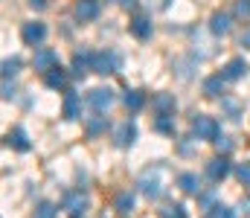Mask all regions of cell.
<instances>
[{
	"label": "cell",
	"instance_id": "cell-1",
	"mask_svg": "<svg viewBox=\"0 0 250 218\" xmlns=\"http://www.w3.org/2000/svg\"><path fill=\"white\" fill-rule=\"evenodd\" d=\"M192 131H195L198 140H209V143H215V140L221 137V128H218V122H215V117H207V114H198V117L192 119Z\"/></svg>",
	"mask_w": 250,
	"mask_h": 218
},
{
	"label": "cell",
	"instance_id": "cell-2",
	"mask_svg": "<svg viewBox=\"0 0 250 218\" xmlns=\"http://www.w3.org/2000/svg\"><path fill=\"white\" fill-rule=\"evenodd\" d=\"M140 192L148 198V201H157L160 195H163V186H160V169H148L143 178H140Z\"/></svg>",
	"mask_w": 250,
	"mask_h": 218
},
{
	"label": "cell",
	"instance_id": "cell-3",
	"mask_svg": "<svg viewBox=\"0 0 250 218\" xmlns=\"http://www.w3.org/2000/svg\"><path fill=\"white\" fill-rule=\"evenodd\" d=\"M87 105H90L96 114H105V111L114 105V90H108V87H93V90L87 93Z\"/></svg>",
	"mask_w": 250,
	"mask_h": 218
},
{
	"label": "cell",
	"instance_id": "cell-4",
	"mask_svg": "<svg viewBox=\"0 0 250 218\" xmlns=\"http://www.w3.org/2000/svg\"><path fill=\"white\" fill-rule=\"evenodd\" d=\"M93 70L102 73V76H111V73L120 70V56L114 50H105V53H96L93 59Z\"/></svg>",
	"mask_w": 250,
	"mask_h": 218
},
{
	"label": "cell",
	"instance_id": "cell-5",
	"mask_svg": "<svg viewBox=\"0 0 250 218\" xmlns=\"http://www.w3.org/2000/svg\"><path fill=\"white\" fill-rule=\"evenodd\" d=\"M21 38H23L29 47H41V44H44V38H47V26H44V23H38V20H29V23H23Z\"/></svg>",
	"mask_w": 250,
	"mask_h": 218
},
{
	"label": "cell",
	"instance_id": "cell-6",
	"mask_svg": "<svg viewBox=\"0 0 250 218\" xmlns=\"http://www.w3.org/2000/svg\"><path fill=\"white\" fill-rule=\"evenodd\" d=\"M227 175H230V160H227L224 154H218V157H212V160L207 163V178H209L212 183L224 180Z\"/></svg>",
	"mask_w": 250,
	"mask_h": 218
},
{
	"label": "cell",
	"instance_id": "cell-7",
	"mask_svg": "<svg viewBox=\"0 0 250 218\" xmlns=\"http://www.w3.org/2000/svg\"><path fill=\"white\" fill-rule=\"evenodd\" d=\"M87 195L82 192V189H70L67 195H64V210H70V216H82L84 210H87Z\"/></svg>",
	"mask_w": 250,
	"mask_h": 218
},
{
	"label": "cell",
	"instance_id": "cell-8",
	"mask_svg": "<svg viewBox=\"0 0 250 218\" xmlns=\"http://www.w3.org/2000/svg\"><path fill=\"white\" fill-rule=\"evenodd\" d=\"M32 64H35V70L50 73L53 67H59V53H56V50H50V47H41V50L35 53Z\"/></svg>",
	"mask_w": 250,
	"mask_h": 218
},
{
	"label": "cell",
	"instance_id": "cell-9",
	"mask_svg": "<svg viewBox=\"0 0 250 218\" xmlns=\"http://www.w3.org/2000/svg\"><path fill=\"white\" fill-rule=\"evenodd\" d=\"M99 9H102L99 0H76L73 15H76L79 20H93V18H99Z\"/></svg>",
	"mask_w": 250,
	"mask_h": 218
},
{
	"label": "cell",
	"instance_id": "cell-10",
	"mask_svg": "<svg viewBox=\"0 0 250 218\" xmlns=\"http://www.w3.org/2000/svg\"><path fill=\"white\" fill-rule=\"evenodd\" d=\"M151 108L157 111V117H172L175 114V96L172 93H157L151 99Z\"/></svg>",
	"mask_w": 250,
	"mask_h": 218
},
{
	"label": "cell",
	"instance_id": "cell-11",
	"mask_svg": "<svg viewBox=\"0 0 250 218\" xmlns=\"http://www.w3.org/2000/svg\"><path fill=\"white\" fill-rule=\"evenodd\" d=\"M248 61H245V59H230V61H227V64H224V73H221V76H224V79H227V81H236V79H242V76H248Z\"/></svg>",
	"mask_w": 250,
	"mask_h": 218
},
{
	"label": "cell",
	"instance_id": "cell-12",
	"mask_svg": "<svg viewBox=\"0 0 250 218\" xmlns=\"http://www.w3.org/2000/svg\"><path fill=\"white\" fill-rule=\"evenodd\" d=\"M93 53H87V50H82V53H76L73 56V73L76 76H84L87 70H93Z\"/></svg>",
	"mask_w": 250,
	"mask_h": 218
},
{
	"label": "cell",
	"instance_id": "cell-13",
	"mask_svg": "<svg viewBox=\"0 0 250 218\" xmlns=\"http://www.w3.org/2000/svg\"><path fill=\"white\" fill-rule=\"evenodd\" d=\"M114 140H117L120 148H128V145L137 140V125H134V122H123V125L117 128V137H114Z\"/></svg>",
	"mask_w": 250,
	"mask_h": 218
},
{
	"label": "cell",
	"instance_id": "cell-14",
	"mask_svg": "<svg viewBox=\"0 0 250 218\" xmlns=\"http://www.w3.org/2000/svg\"><path fill=\"white\" fill-rule=\"evenodd\" d=\"M230 23H233V18H230L227 12H215V15L209 18V29H212L215 35H227V32H230Z\"/></svg>",
	"mask_w": 250,
	"mask_h": 218
},
{
	"label": "cell",
	"instance_id": "cell-15",
	"mask_svg": "<svg viewBox=\"0 0 250 218\" xmlns=\"http://www.w3.org/2000/svg\"><path fill=\"white\" fill-rule=\"evenodd\" d=\"M131 35H134V38H140V41L151 38V20H148V18H143V15H137V18L131 20Z\"/></svg>",
	"mask_w": 250,
	"mask_h": 218
},
{
	"label": "cell",
	"instance_id": "cell-16",
	"mask_svg": "<svg viewBox=\"0 0 250 218\" xmlns=\"http://www.w3.org/2000/svg\"><path fill=\"white\" fill-rule=\"evenodd\" d=\"M224 76H209V79H204V96H209V99H215V96H221L224 93Z\"/></svg>",
	"mask_w": 250,
	"mask_h": 218
},
{
	"label": "cell",
	"instance_id": "cell-17",
	"mask_svg": "<svg viewBox=\"0 0 250 218\" xmlns=\"http://www.w3.org/2000/svg\"><path fill=\"white\" fill-rule=\"evenodd\" d=\"M6 143L12 145V148H18V151H29V140H26V131L23 128H12L6 134Z\"/></svg>",
	"mask_w": 250,
	"mask_h": 218
},
{
	"label": "cell",
	"instance_id": "cell-18",
	"mask_svg": "<svg viewBox=\"0 0 250 218\" xmlns=\"http://www.w3.org/2000/svg\"><path fill=\"white\" fill-rule=\"evenodd\" d=\"M178 186H181L187 195H198V192H201V180H198V175H192V172H184V175L178 178Z\"/></svg>",
	"mask_w": 250,
	"mask_h": 218
},
{
	"label": "cell",
	"instance_id": "cell-19",
	"mask_svg": "<svg viewBox=\"0 0 250 218\" xmlns=\"http://www.w3.org/2000/svg\"><path fill=\"white\" fill-rule=\"evenodd\" d=\"M44 81H47V87H53V90H62L64 84H67V73L62 67H53L50 73H44Z\"/></svg>",
	"mask_w": 250,
	"mask_h": 218
},
{
	"label": "cell",
	"instance_id": "cell-20",
	"mask_svg": "<svg viewBox=\"0 0 250 218\" xmlns=\"http://www.w3.org/2000/svg\"><path fill=\"white\" fill-rule=\"evenodd\" d=\"M79 117V96H76V90H67V96H64V119H76Z\"/></svg>",
	"mask_w": 250,
	"mask_h": 218
},
{
	"label": "cell",
	"instance_id": "cell-21",
	"mask_svg": "<svg viewBox=\"0 0 250 218\" xmlns=\"http://www.w3.org/2000/svg\"><path fill=\"white\" fill-rule=\"evenodd\" d=\"M157 218H187V207L184 204H166L157 210Z\"/></svg>",
	"mask_w": 250,
	"mask_h": 218
},
{
	"label": "cell",
	"instance_id": "cell-22",
	"mask_svg": "<svg viewBox=\"0 0 250 218\" xmlns=\"http://www.w3.org/2000/svg\"><path fill=\"white\" fill-rule=\"evenodd\" d=\"M123 102H125V108H128V111H140V108L146 105V96H143L140 90H128V93L123 96Z\"/></svg>",
	"mask_w": 250,
	"mask_h": 218
},
{
	"label": "cell",
	"instance_id": "cell-23",
	"mask_svg": "<svg viewBox=\"0 0 250 218\" xmlns=\"http://www.w3.org/2000/svg\"><path fill=\"white\" fill-rule=\"evenodd\" d=\"M114 207H117L120 216H128V213L134 210V195H131V192H120L117 201H114Z\"/></svg>",
	"mask_w": 250,
	"mask_h": 218
},
{
	"label": "cell",
	"instance_id": "cell-24",
	"mask_svg": "<svg viewBox=\"0 0 250 218\" xmlns=\"http://www.w3.org/2000/svg\"><path fill=\"white\" fill-rule=\"evenodd\" d=\"M105 128H108V117H102V114H96V117L87 122V134H90V137H99Z\"/></svg>",
	"mask_w": 250,
	"mask_h": 218
},
{
	"label": "cell",
	"instance_id": "cell-25",
	"mask_svg": "<svg viewBox=\"0 0 250 218\" xmlns=\"http://www.w3.org/2000/svg\"><path fill=\"white\" fill-rule=\"evenodd\" d=\"M154 128H157L160 134H175V122H172V117H157Z\"/></svg>",
	"mask_w": 250,
	"mask_h": 218
},
{
	"label": "cell",
	"instance_id": "cell-26",
	"mask_svg": "<svg viewBox=\"0 0 250 218\" xmlns=\"http://www.w3.org/2000/svg\"><path fill=\"white\" fill-rule=\"evenodd\" d=\"M18 67H21V59H18V56H15V59H6V61H3V79L15 76V73H18Z\"/></svg>",
	"mask_w": 250,
	"mask_h": 218
},
{
	"label": "cell",
	"instance_id": "cell-27",
	"mask_svg": "<svg viewBox=\"0 0 250 218\" xmlns=\"http://www.w3.org/2000/svg\"><path fill=\"white\" fill-rule=\"evenodd\" d=\"M35 218H56V207H53L50 201L38 204V210H35Z\"/></svg>",
	"mask_w": 250,
	"mask_h": 218
},
{
	"label": "cell",
	"instance_id": "cell-28",
	"mask_svg": "<svg viewBox=\"0 0 250 218\" xmlns=\"http://www.w3.org/2000/svg\"><path fill=\"white\" fill-rule=\"evenodd\" d=\"M207 218H233V213H230V207H221V204H215V207H209Z\"/></svg>",
	"mask_w": 250,
	"mask_h": 218
},
{
	"label": "cell",
	"instance_id": "cell-29",
	"mask_svg": "<svg viewBox=\"0 0 250 218\" xmlns=\"http://www.w3.org/2000/svg\"><path fill=\"white\" fill-rule=\"evenodd\" d=\"M212 145H215V148H218V154H224V157L233 151V140H230V137H218Z\"/></svg>",
	"mask_w": 250,
	"mask_h": 218
},
{
	"label": "cell",
	"instance_id": "cell-30",
	"mask_svg": "<svg viewBox=\"0 0 250 218\" xmlns=\"http://www.w3.org/2000/svg\"><path fill=\"white\" fill-rule=\"evenodd\" d=\"M236 178H239L245 186H250V160H248V163H242V166L236 169Z\"/></svg>",
	"mask_w": 250,
	"mask_h": 218
},
{
	"label": "cell",
	"instance_id": "cell-31",
	"mask_svg": "<svg viewBox=\"0 0 250 218\" xmlns=\"http://www.w3.org/2000/svg\"><path fill=\"white\" fill-rule=\"evenodd\" d=\"M236 15L239 18H250V0H236Z\"/></svg>",
	"mask_w": 250,
	"mask_h": 218
},
{
	"label": "cell",
	"instance_id": "cell-32",
	"mask_svg": "<svg viewBox=\"0 0 250 218\" xmlns=\"http://www.w3.org/2000/svg\"><path fill=\"white\" fill-rule=\"evenodd\" d=\"M224 108L230 111V119H239V105H236V102H230V99H227V102H224Z\"/></svg>",
	"mask_w": 250,
	"mask_h": 218
},
{
	"label": "cell",
	"instance_id": "cell-33",
	"mask_svg": "<svg viewBox=\"0 0 250 218\" xmlns=\"http://www.w3.org/2000/svg\"><path fill=\"white\" fill-rule=\"evenodd\" d=\"M12 93H15V90H12V84H9V79H6V81H3V99H12Z\"/></svg>",
	"mask_w": 250,
	"mask_h": 218
},
{
	"label": "cell",
	"instance_id": "cell-34",
	"mask_svg": "<svg viewBox=\"0 0 250 218\" xmlns=\"http://www.w3.org/2000/svg\"><path fill=\"white\" fill-rule=\"evenodd\" d=\"M239 44H242V47H248V50H250V29H245V32H242V38H239Z\"/></svg>",
	"mask_w": 250,
	"mask_h": 218
},
{
	"label": "cell",
	"instance_id": "cell-35",
	"mask_svg": "<svg viewBox=\"0 0 250 218\" xmlns=\"http://www.w3.org/2000/svg\"><path fill=\"white\" fill-rule=\"evenodd\" d=\"M117 6H123V9H134L137 6V0H114Z\"/></svg>",
	"mask_w": 250,
	"mask_h": 218
},
{
	"label": "cell",
	"instance_id": "cell-36",
	"mask_svg": "<svg viewBox=\"0 0 250 218\" xmlns=\"http://www.w3.org/2000/svg\"><path fill=\"white\" fill-rule=\"evenodd\" d=\"M44 3H47V0H29V6H32V9H44Z\"/></svg>",
	"mask_w": 250,
	"mask_h": 218
},
{
	"label": "cell",
	"instance_id": "cell-37",
	"mask_svg": "<svg viewBox=\"0 0 250 218\" xmlns=\"http://www.w3.org/2000/svg\"><path fill=\"white\" fill-rule=\"evenodd\" d=\"M70 218H82V216H70Z\"/></svg>",
	"mask_w": 250,
	"mask_h": 218
}]
</instances>
